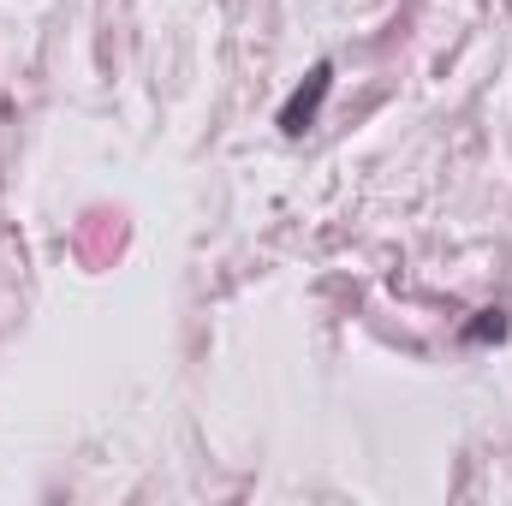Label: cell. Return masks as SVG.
Wrapping results in <instances>:
<instances>
[{
	"instance_id": "6da1fadb",
	"label": "cell",
	"mask_w": 512,
	"mask_h": 506,
	"mask_svg": "<svg viewBox=\"0 0 512 506\" xmlns=\"http://www.w3.org/2000/svg\"><path fill=\"white\" fill-rule=\"evenodd\" d=\"M328 90H334V66H328V60H316V66H310V78L286 96V108H280V131H286V137H304V131L316 126V114H322Z\"/></svg>"
},
{
	"instance_id": "7a4b0ae2",
	"label": "cell",
	"mask_w": 512,
	"mask_h": 506,
	"mask_svg": "<svg viewBox=\"0 0 512 506\" xmlns=\"http://www.w3.org/2000/svg\"><path fill=\"white\" fill-rule=\"evenodd\" d=\"M507 310H477V322H471V328H465V340H471V346H489V340H507Z\"/></svg>"
}]
</instances>
